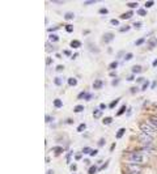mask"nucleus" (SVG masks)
I'll list each match as a JSON object with an SVG mask.
<instances>
[{
    "instance_id": "1",
    "label": "nucleus",
    "mask_w": 157,
    "mask_h": 174,
    "mask_svg": "<svg viewBox=\"0 0 157 174\" xmlns=\"http://www.w3.org/2000/svg\"><path fill=\"white\" fill-rule=\"evenodd\" d=\"M126 160H127V162L140 165L147 161V156L143 152H140V150H132V152H130L126 156Z\"/></svg>"
},
{
    "instance_id": "2",
    "label": "nucleus",
    "mask_w": 157,
    "mask_h": 174,
    "mask_svg": "<svg viewBox=\"0 0 157 174\" xmlns=\"http://www.w3.org/2000/svg\"><path fill=\"white\" fill-rule=\"evenodd\" d=\"M140 130H141V132H144V134L149 135V136H152V137H153V136L157 134V130L153 127V124H152L149 121L141 123V124H140Z\"/></svg>"
},
{
    "instance_id": "3",
    "label": "nucleus",
    "mask_w": 157,
    "mask_h": 174,
    "mask_svg": "<svg viewBox=\"0 0 157 174\" xmlns=\"http://www.w3.org/2000/svg\"><path fill=\"white\" fill-rule=\"evenodd\" d=\"M124 169H126L127 174H140L141 173V166L137 165V164L126 162L124 164Z\"/></svg>"
},
{
    "instance_id": "4",
    "label": "nucleus",
    "mask_w": 157,
    "mask_h": 174,
    "mask_svg": "<svg viewBox=\"0 0 157 174\" xmlns=\"http://www.w3.org/2000/svg\"><path fill=\"white\" fill-rule=\"evenodd\" d=\"M139 140L141 141V144H152V140H153V137L144 134V132H141L139 135Z\"/></svg>"
},
{
    "instance_id": "5",
    "label": "nucleus",
    "mask_w": 157,
    "mask_h": 174,
    "mask_svg": "<svg viewBox=\"0 0 157 174\" xmlns=\"http://www.w3.org/2000/svg\"><path fill=\"white\" fill-rule=\"evenodd\" d=\"M114 39V33H105L102 35V42L104 43H109Z\"/></svg>"
},
{
    "instance_id": "6",
    "label": "nucleus",
    "mask_w": 157,
    "mask_h": 174,
    "mask_svg": "<svg viewBox=\"0 0 157 174\" xmlns=\"http://www.w3.org/2000/svg\"><path fill=\"white\" fill-rule=\"evenodd\" d=\"M141 149L147 150V152H152V150H155V148H153V145H152V144H143Z\"/></svg>"
},
{
    "instance_id": "7",
    "label": "nucleus",
    "mask_w": 157,
    "mask_h": 174,
    "mask_svg": "<svg viewBox=\"0 0 157 174\" xmlns=\"http://www.w3.org/2000/svg\"><path fill=\"white\" fill-rule=\"evenodd\" d=\"M80 46H81V42H80V41H77V39L71 41V47H72V49H78Z\"/></svg>"
},
{
    "instance_id": "8",
    "label": "nucleus",
    "mask_w": 157,
    "mask_h": 174,
    "mask_svg": "<svg viewBox=\"0 0 157 174\" xmlns=\"http://www.w3.org/2000/svg\"><path fill=\"white\" fill-rule=\"evenodd\" d=\"M102 85H104V82L101 81V80H96L93 82V88L94 89H101V88H102Z\"/></svg>"
},
{
    "instance_id": "9",
    "label": "nucleus",
    "mask_w": 157,
    "mask_h": 174,
    "mask_svg": "<svg viewBox=\"0 0 157 174\" xmlns=\"http://www.w3.org/2000/svg\"><path fill=\"white\" fill-rule=\"evenodd\" d=\"M148 121L152 123V124H153V127L157 130V115H152V117L148 119Z\"/></svg>"
},
{
    "instance_id": "10",
    "label": "nucleus",
    "mask_w": 157,
    "mask_h": 174,
    "mask_svg": "<svg viewBox=\"0 0 157 174\" xmlns=\"http://www.w3.org/2000/svg\"><path fill=\"white\" fill-rule=\"evenodd\" d=\"M124 132H126V128H119V130L117 131V135H115V137H117V139H121V137L124 135Z\"/></svg>"
},
{
    "instance_id": "11",
    "label": "nucleus",
    "mask_w": 157,
    "mask_h": 174,
    "mask_svg": "<svg viewBox=\"0 0 157 174\" xmlns=\"http://www.w3.org/2000/svg\"><path fill=\"white\" fill-rule=\"evenodd\" d=\"M132 15H133V12H132V11H128V12H126V13H123V15H121V18H122V20H126V18L132 17Z\"/></svg>"
},
{
    "instance_id": "12",
    "label": "nucleus",
    "mask_w": 157,
    "mask_h": 174,
    "mask_svg": "<svg viewBox=\"0 0 157 174\" xmlns=\"http://www.w3.org/2000/svg\"><path fill=\"white\" fill-rule=\"evenodd\" d=\"M49 41H50V42H52V43L59 42V37L55 35V34H50V35H49Z\"/></svg>"
},
{
    "instance_id": "13",
    "label": "nucleus",
    "mask_w": 157,
    "mask_h": 174,
    "mask_svg": "<svg viewBox=\"0 0 157 174\" xmlns=\"http://www.w3.org/2000/svg\"><path fill=\"white\" fill-rule=\"evenodd\" d=\"M54 106L55 107H58V109H60L63 106V102H62V99L60 98H56V99H54Z\"/></svg>"
},
{
    "instance_id": "14",
    "label": "nucleus",
    "mask_w": 157,
    "mask_h": 174,
    "mask_svg": "<svg viewBox=\"0 0 157 174\" xmlns=\"http://www.w3.org/2000/svg\"><path fill=\"white\" fill-rule=\"evenodd\" d=\"M131 71H132V73H140L143 71V68H141V66H133L131 68Z\"/></svg>"
},
{
    "instance_id": "15",
    "label": "nucleus",
    "mask_w": 157,
    "mask_h": 174,
    "mask_svg": "<svg viewBox=\"0 0 157 174\" xmlns=\"http://www.w3.org/2000/svg\"><path fill=\"white\" fill-rule=\"evenodd\" d=\"M113 122V118L111 117H105L104 119H102V123L106 126V124H110V123Z\"/></svg>"
},
{
    "instance_id": "16",
    "label": "nucleus",
    "mask_w": 157,
    "mask_h": 174,
    "mask_svg": "<svg viewBox=\"0 0 157 174\" xmlns=\"http://www.w3.org/2000/svg\"><path fill=\"white\" fill-rule=\"evenodd\" d=\"M97 170H98V168H97L96 165H92V166L89 168V170H88V173H89V174H96Z\"/></svg>"
},
{
    "instance_id": "17",
    "label": "nucleus",
    "mask_w": 157,
    "mask_h": 174,
    "mask_svg": "<svg viewBox=\"0 0 157 174\" xmlns=\"http://www.w3.org/2000/svg\"><path fill=\"white\" fill-rule=\"evenodd\" d=\"M68 84H70L71 86H75L77 84V80L75 79V77H70V79H68Z\"/></svg>"
},
{
    "instance_id": "18",
    "label": "nucleus",
    "mask_w": 157,
    "mask_h": 174,
    "mask_svg": "<svg viewBox=\"0 0 157 174\" xmlns=\"http://www.w3.org/2000/svg\"><path fill=\"white\" fill-rule=\"evenodd\" d=\"M52 152H54L55 154H60V153L63 152V148H62V147H55V148L52 149Z\"/></svg>"
},
{
    "instance_id": "19",
    "label": "nucleus",
    "mask_w": 157,
    "mask_h": 174,
    "mask_svg": "<svg viewBox=\"0 0 157 174\" xmlns=\"http://www.w3.org/2000/svg\"><path fill=\"white\" fill-rule=\"evenodd\" d=\"M119 101H121V98H115V99L113 101V102H110V105H109V107H110V109H113V107H115V106H117V103L119 102Z\"/></svg>"
},
{
    "instance_id": "20",
    "label": "nucleus",
    "mask_w": 157,
    "mask_h": 174,
    "mask_svg": "<svg viewBox=\"0 0 157 174\" xmlns=\"http://www.w3.org/2000/svg\"><path fill=\"white\" fill-rule=\"evenodd\" d=\"M126 109H127V106H126V105H123V106H122L121 109H119V110H118V113H117V115H118V117H121V115H122V114H123L124 111H126Z\"/></svg>"
},
{
    "instance_id": "21",
    "label": "nucleus",
    "mask_w": 157,
    "mask_h": 174,
    "mask_svg": "<svg viewBox=\"0 0 157 174\" xmlns=\"http://www.w3.org/2000/svg\"><path fill=\"white\" fill-rule=\"evenodd\" d=\"M85 130H86V124H85V123H81V124L77 127V132H82Z\"/></svg>"
},
{
    "instance_id": "22",
    "label": "nucleus",
    "mask_w": 157,
    "mask_h": 174,
    "mask_svg": "<svg viewBox=\"0 0 157 174\" xmlns=\"http://www.w3.org/2000/svg\"><path fill=\"white\" fill-rule=\"evenodd\" d=\"M73 16H75V15H73L72 12H67L66 15H64V18H66V20L68 21V20H72V18H73Z\"/></svg>"
},
{
    "instance_id": "23",
    "label": "nucleus",
    "mask_w": 157,
    "mask_h": 174,
    "mask_svg": "<svg viewBox=\"0 0 157 174\" xmlns=\"http://www.w3.org/2000/svg\"><path fill=\"white\" fill-rule=\"evenodd\" d=\"M93 115H94V118H100L101 115H102V110H100V109H97V110H94V113H93Z\"/></svg>"
},
{
    "instance_id": "24",
    "label": "nucleus",
    "mask_w": 157,
    "mask_h": 174,
    "mask_svg": "<svg viewBox=\"0 0 157 174\" xmlns=\"http://www.w3.org/2000/svg\"><path fill=\"white\" fill-rule=\"evenodd\" d=\"M82 110H84V106H81V105H77V106H75V109H73V111H75V113H81Z\"/></svg>"
},
{
    "instance_id": "25",
    "label": "nucleus",
    "mask_w": 157,
    "mask_h": 174,
    "mask_svg": "<svg viewBox=\"0 0 157 174\" xmlns=\"http://www.w3.org/2000/svg\"><path fill=\"white\" fill-rule=\"evenodd\" d=\"M127 30H130V26L128 25H124V26L119 27V31H121V33H124V31H127Z\"/></svg>"
},
{
    "instance_id": "26",
    "label": "nucleus",
    "mask_w": 157,
    "mask_h": 174,
    "mask_svg": "<svg viewBox=\"0 0 157 174\" xmlns=\"http://www.w3.org/2000/svg\"><path fill=\"white\" fill-rule=\"evenodd\" d=\"M137 15H139V16H145V15H147L145 8H140L139 11H137Z\"/></svg>"
},
{
    "instance_id": "27",
    "label": "nucleus",
    "mask_w": 157,
    "mask_h": 174,
    "mask_svg": "<svg viewBox=\"0 0 157 174\" xmlns=\"http://www.w3.org/2000/svg\"><path fill=\"white\" fill-rule=\"evenodd\" d=\"M54 82H55V85L60 86V85H62V79H60V77H55V79H54Z\"/></svg>"
},
{
    "instance_id": "28",
    "label": "nucleus",
    "mask_w": 157,
    "mask_h": 174,
    "mask_svg": "<svg viewBox=\"0 0 157 174\" xmlns=\"http://www.w3.org/2000/svg\"><path fill=\"white\" fill-rule=\"evenodd\" d=\"M144 38H139V39H136V42H135V46H140V45H143L144 43Z\"/></svg>"
},
{
    "instance_id": "29",
    "label": "nucleus",
    "mask_w": 157,
    "mask_h": 174,
    "mask_svg": "<svg viewBox=\"0 0 157 174\" xmlns=\"http://www.w3.org/2000/svg\"><path fill=\"white\" fill-rule=\"evenodd\" d=\"M149 45L152 46V47H156V46H157V39H155V38H152V39L149 41Z\"/></svg>"
},
{
    "instance_id": "30",
    "label": "nucleus",
    "mask_w": 157,
    "mask_h": 174,
    "mask_svg": "<svg viewBox=\"0 0 157 174\" xmlns=\"http://www.w3.org/2000/svg\"><path fill=\"white\" fill-rule=\"evenodd\" d=\"M119 66V63L118 62H113L111 64H110V70H115V68H117Z\"/></svg>"
},
{
    "instance_id": "31",
    "label": "nucleus",
    "mask_w": 157,
    "mask_h": 174,
    "mask_svg": "<svg viewBox=\"0 0 157 174\" xmlns=\"http://www.w3.org/2000/svg\"><path fill=\"white\" fill-rule=\"evenodd\" d=\"M110 24L114 25V26H118L119 25V21L117 20V18H113V20H110Z\"/></svg>"
},
{
    "instance_id": "32",
    "label": "nucleus",
    "mask_w": 157,
    "mask_h": 174,
    "mask_svg": "<svg viewBox=\"0 0 157 174\" xmlns=\"http://www.w3.org/2000/svg\"><path fill=\"white\" fill-rule=\"evenodd\" d=\"M153 4H155V1H153V0H149V1H147V3H145V8L153 7Z\"/></svg>"
},
{
    "instance_id": "33",
    "label": "nucleus",
    "mask_w": 157,
    "mask_h": 174,
    "mask_svg": "<svg viewBox=\"0 0 157 174\" xmlns=\"http://www.w3.org/2000/svg\"><path fill=\"white\" fill-rule=\"evenodd\" d=\"M127 5L130 7V8H137L139 4H137V3H127Z\"/></svg>"
},
{
    "instance_id": "34",
    "label": "nucleus",
    "mask_w": 157,
    "mask_h": 174,
    "mask_svg": "<svg viewBox=\"0 0 157 174\" xmlns=\"http://www.w3.org/2000/svg\"><path fill=\"white\" fill-rule=\"evenodd\" d=\"M92 98H93V94H92V93H86V94H85V98H84V99L89 101V99H92Z\"/></svg>"
},
{
    "instance_id": "35",
    "label": "nucleus",
    "mask_w": 157,
    "mask_h": 174,
    "mask_svg": "<svg viewBox=\"0 0 157 174\" xmlns=\"http://www.w3.org/2000/svg\"><path fill=\"white\" fill-rule=\"evenodd\" d=\"M85 94H86V92H81V93L77 96V98H78V99H82V98H85Z\"/></svg>"
},
{
    "instance_id": "36",
    "label": "nucleus",
    "mask_w": 157,
    "mask_h": 174,
    "mask_svg": "<svg viewBox=\"0 0 157 174\" xmlns=\"http://www.w3.org/2000/svg\"><path fill=\"white\" fill-rule=\"evenodd\" d=\"M82 158V153H76L75 154V160L76 161H78V160H81Z\"/></svg>"
},
{
    "instance_id": "37",
    "label": "nucleus",
    "mask_w": 157,
    "mask_h": 174,
    "mask_svg": "<svg viewBox=\"0 0 157 174\" xmlns=\"http://www.w3.org/2000/svg\"><path fill=\"white\" fill-rule=\"evenodd\" d=\"M107 165H109V161H106V162L102 165V166H101V168H98V170H105V169L107 168Z\"/></svg>"
},
{
    "instance_id": "38",
    "label": "nucleus",
    "mask_w": 157,
    "mask_h": 174,
    "mask_svg": "<svg viewBox=\"0 0 157 174\" xmlns=\"http://www.w3.org/2000/svg\"><path fill=\"white\" fill-rule=\"evenodd\" d=\"M66 30L68 31V33H72V30H73V26H72V25H67V26H66Z\"/></svg>"
},
{
    "instance_id": "39",
    "label": "nucleus",
    "mask_w": 157,
    "mask_h": 174,
    "mask_svg": "<svg viewBox=\"0 0 157 174\" xmlns=\"http://www.w3.org/2000/svg\"><path fill=\"white\" fill-rule=\"evenodd\" d=\"M92 152V149L89 148V147H85L84 149H82V153H90Z\"/></svg>"
},
{
    "instance_id": "40",
    "label": "nucleus",
    "mask_w": 157,
    "mask_h": 174,
    "mask_svg": "<svg viewBox=\"0 0 157 174\" xmlns=\"http://www.w3.org/2000/svg\"><path fill=\"white\" fill-rule=\"evenodd\" d=\"M107 12H109V11H107L106 8H101V9H100V13H101V15H106Z\"/></svg>"
},
{
    "instance_id": "41",
    "label": "nucleus",
    "mask_w": 157,
    "mask_h": 174,
    "mask_svg": "<svg viewBox=\"0 0 157 174\" xmlns=\"http://www.w3.org/2000/svg\"><path fill=\"white\" fill-rule=\"evenodd\" d=\"M63 54L66 55V56H71V51H70V50H64Z\"/></svg>"
},
{
    "instance_id": "42",
    "label": "nucleus",
    "mask_w": 157,
    "mask_h": 174,
    "mask_svg": "<svg viewBox=\"0 0 157 174\" xmlns=\"http://www.w3.org/2000/svg\"><path fill=\"white\" fill-rule=\"evenodd\" d=\"M148 85H149V82H148V81H145V82H144V85H143V88H141V90H145L147 88H148Z\"/></svg>"
},
{
    "instance_id": "43",
    "label": "nucleus",
    "mask_w": 157,
    "mask_h": 174,
    "mask_svg": "<svg viewBox=\"0 0 157 174\" xmlns=\"http://www.w3.org/2000/svg\"><path fill=\"white\" fill-rule=\"evenodd\" d=\"M51 63H52V59H51V58H47V59H46V64H47V66H50Z\"/></svg>"
},
{
    "instance_id": "44",
    "label": "nucleus",
    "mask_w": 157,
    "mask_h": 174,
    "mask_svg": "<svg viewBox=\"0 0 157 174\" xmlns=\"http://www.w3.org/2000/svg\"><path fill=\"white\" fill-rule=\"evenodd\" d=\"M71 156H72V152H70V153L67 154V162H70V161H71Z\"/></svg>"
},
{
    "instance_id": "45",
    "label": "nucleus",
    "mask_w": 157,
    "mask_h": 174,
    "mask_svg": "<svg viewBox=\"0 0 157 174\" xmlns=\"http://www.w3.org/2000/svg\"><path fill=\"white\" fill-rule=\"evenodd\" d=\"M133 79H135V76H133V75L127 76V81H131V80H133Z\"/></svg>"
},
{
    "instance_id": "46",
    "label": "nucleus",
    "mask_w": 157,
    "mask_h": 174,
    "mask_svg": "<svg viewBox=\"0 0 157 174\" xmlns=\"http://www.w3.org/2000/svg\"><path fill=\"white\" fill-rule=\"evenodd\" d=\"M45 121H46V122H51V121H52V118H51V117H49V115H46Z\"/></svg>"
},
{
    "instance_id": "47",
    "label": "nucleus",
    "mask_w": 157,
    "mask_h": 174,
    "mask_svg": "<svg viewBox=\"0 0 157 174\" xmlns=\"http://www.w3.org/2000/svg\"><path fill=\"white\" fill-rule=\"evenodd\" d=\"M76 169H77V166H76L75 164H73V165H71V170H72V172H76Z\"/></svg>"
},
{
    "instance_id": "48",
    "label": "nucleus",
    "mask_w": 157,
    "mask_h": 174,
    "mask_svg": "<svg viewBox=\"0 0 157 174\" xmlns=\"http://www.w3.org/2000/svg\"><path fill=\"white\" fill-rule=\"evenodd\" d=\"M55 29H59V26H52V27H50V29H47V31H52Z\"/></svg>"
},
{
    "instance_id": "49",
    "label": "nucleus",
    "mask_w": 157,
    "mask_h": 174,
    "mask_svg": "<svg viewBox=\"0 0 157 174\" xmlns=\"http://www.w3.org/2000/svg\"><path fill=\"white\" fill-rule=\"evenodd\" d=\"M137 90H139V89H137L136 86H133V88H131V93H136Z\"/></svg>"
},
{
    "instance_id": "50",
    "label": "nucleus",
    "mask_w": 157,
    "mask_h": 174,
    "mask_svg": "<svg viewBox=\"0 0 157 174\" xmlns=\"http://www.w3.org/2000/svg\"><path fill=\"white\" fill-rule=\"evenodd\" d=\"M132 56H133L132 54H127V55H126V60H128V59H132Z\"/></svg>"
},
{
    "instance_id": "51",
    "label": "nucleus",
    "mask_w": 157,
    "mask_h": 174,
    "mask_svg": "<svg viewBox=\"0 0 157 174\" xmlns=\"http://www.w3.org/2000/svg\"><path fill=\"white\" fill-rule=\"evenodd\" d=\"M136 81H137V82H145V80L143 79V77H139V79H137Z\"/></svg>"
},
{
    "instance_id": "52",
    "label": "nucleus",
    "mask_w": 157,
    "mask_h": 174,
    "mask_svg": "<svg viewBox=\"0 0 157 174\" xmlns=\"http://www.w3.org/2000/svg\"><path fill=\"white\" fill-rule=\"evenodd\" d=\"M96 154H97V149H93V150L90 152V156H96Z\"/></svg>"
},
{
    "instance_id": "53",
    "label": "nucleus",
    "mask_w": 157,
    "mask_h": 174,
    "mask_svg": "<svg viewBox=\"0 0 157 174\" xmlns=\"http://www.w3.org/2000/svg\"><path fill=\"white\" fill-rule=\"evenodd\" d=\"M110 76H111V77H117V72H115V71H113L111 73H110Z\"/></svg>"
},
{
    "instance_id": "54",
    "label": "nucleus",
    "mask_w": 157,
    "mask_h": 174,
    "mask_svg": "<svg viewBox=\"0 0 157 174\" xmlns=\"http://www.w3.org/2000/svg\"><path fill=\"white\" fill-rule=\"evenodd\" d=\"M96 1H93V0H92V1H85L84 4H85V5H89V4H94Z\"/></svg>"
},
{
    "instance_id": "55",
    "label": "nucleus",
    "mask_w": 157,
    "mask_h": 174,
    "mask_svg": "<svg viewBox=\"0 0 157 174\" xmlns=\"http://www.w3.org/2000/svg\"><path fill=\"white\" fill-rule=\"evenodd\" d=\"M133 26H135V27H140L141 24H140V22H135V24H133Z\"/></svg>"
},
{
    "instance_id": "56",
    "label": "nucleus",
    "mask_w": 157,
    "mask_h": 174,
    "mask_svg": "<svg viewBox=\"0 0 157 174\" xmlns=\"http://www.w3.org/2000/svg\"><path fill=\"white\" fill-rule=\"evenodd\" d=\"M100 109H101V110L106 109V105H105V103H101V105H100Z\"/></svg>"
},
{
    "instance_id": "57",
    "label": "nucleus",
    "mask_w": 157,
    "mask_h": 174,
    "mask_svg": "<svg viewBox=\"0 0 157 174\" xmlns=\"http://www.w3.org/2000/svg\"><path fill=\"white\" fill-rule=\"evenodd\" d=\"M111 84H113V85L115 86V85H117V84H118V79H115V80H114V81L111 82Z\"/></svg>"
},
{
    "instance_id": "58",
    "label": "nucleus",
    "mask_w": 157,
    "mask_h": 174,
    "mask_svg": "<svg viewBox=\"0 0 157 174\" xmlns=\"http://www.w3.org/2000/svg\"><path fill=\"white\" fill-rule=\"evenodd\" d=\"M63 70V66H58L56 67V71H62Z\"/></svg>"
},
{
    "instance_id": "59",
    "label": "nucleus",
    "mask_w": 157,
    "mask_h": 174,
    "mask_svg": "<svg viewBox=\"0 0 157 174\" xmlns=\"http://www.w3.org/2000/svg\"><path fill=\"white\" fill-rule=\"evenodd\" d=\"M105 144V139H101L100 140V145H104Z\"/></svg>"
},
{
    "instance_id": "60",
    "label": "nucleus",
    "mask_w": 157,
    "mask_h": 174,
    "mask_svg": "<svg viewBox=\"0 0 157 174\" xmlns=\"http://www.w3.org/2000/svg\"><path fill=\"white\" fill-rule=\"evenodd\" d=\"M153 67H157V59H155V62H153V64H152Z\"/></svg>"
},
{
    "instance_id": "61",
    "label": "nucleus",
    "mask_w": 157,
    "mask_h": 174,
    "mask_svg": "<svg viewBox=\"0 0 157 174\" xmlns=\"http://www.w3.org/2000/svg\"><path fill=\"white\" fill-rule=\"evenodd\" d=\"M47 174H54V172H52V170H49V173H47Z\"/></svg>"
}]
</instances>
